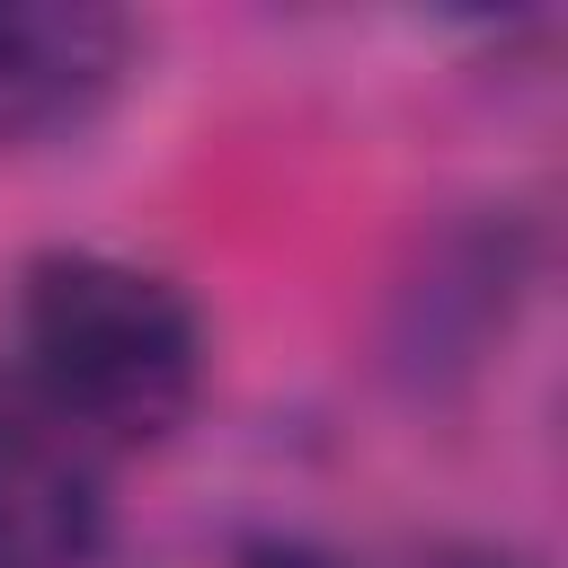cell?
I'll list each match as a JSON object with an SVG mask.
<instances>
[{"mask_svg":"<svg viewBox=\"0 0 568 568\" xmlns=\"http://www.w3.org/2000/svg\"><path fill=\"white\" fill-rule=\"evenodd\" d=\"M18 373L62 435L160 444L204 390V320L160 266L44 248L18 275Z\"/></svg>","mask_w":568,"mask_h":568,"instance_id":"6da1fadb","label":"cell"},{"mask_svg":"<svg viewBox=\"0 0 568 568\" xmlns=\"http://www.w3.org/2000/svg\"><path fill=\"white\" fill-rule=\"evenodd\" d=\"M133 71V27L89 0H0V142L89 124Z\"/></svg>","mask_w":568,"mask_h":568,"instance_id":"7a4b0ae2","label":"cell"},{"mask_svg":"<svg viewBox=\"0 0 568 568\" xmlns=\"http://www.w3.org/2000/svg\"><path fill=\"white\" fill-rule=\"evenodd\" d=\"M98 541V479L80 444L36 417L0 408V568H71Z\"/></svg>","mask_w":568,"mask_h":568,"instance_id":"3957f363","label":"cell"},{"mask_svg":"<svg viewBox=\"0 0 568 568\" xmlns=\"http://www.w3.org/2000/svg\"><path fill=\"white\" fill-rule=\"evenodd\" d=\"M408 568H524V559H506V550H479V541H444V550H417Z\"/></svg>","mask_w":568,"mask_h":568,"instance_id":"277c9868","label":"cell"},{"mask_svg":"<svg viewBox=\"0 0 568 568\" xmlns=\"http://www.w3.org/2000/svg\"><path fill=\"white\" fill-rule=\"evenodd\" d=\"M240 568H346V559H328V550H311V541H257Z\"/></svg>","mask_w":568,"mask_h":568,"instance_id":"5b68a950","label":"cell"}]
</instances>
